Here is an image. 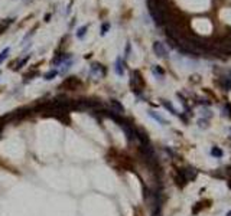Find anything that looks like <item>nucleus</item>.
Listing matches in <instances>:
<instances>
[{
	"instance_id": "obj_1",
	"label": "nucleus",
	"mask_w": 231,
	"mask_h": 216,
	"mask_svg": "<svg viewBox=\"0 0 231 216\" xmlns=\"http://www.w3.org/2000/svg\"><path fill=\"white\" fill-rule=\"evenodd\" d=\"M153 51H155V53H156L159 58H165V56L168 55L166 48H165L163 43H160V42H155V43H153Z\"/></svg>"
},
{
	"instance_id": "obj_2",
	"label": "nucleus",
	"mask_w": 231,
	"mask_h": 216,
	"mask_svg": "<svg viewBox=\"0 0 231 216\" xmlns=\"http://www.w3.org/2000/svg\"><path fill=\"white\" fill-rule=\"evenodd\" d=\"M110 104H111V107H114L116 110H117L119 113H123V107L119 104V101H116V99H111L110 101Z\"/></svg>"
},
{
	"instance_id": "obj_3",
	"label": "nucleus",
	"mask_w": 231,
	"mask_h": 216,
	"mask_svg": "<svg viewBox=\"0 0 231 216\" xmlns=\"http://www.w3.org/2000/svg\"><path fill=\"white\" fill-rule=\"evenodd\" d=\"M10 22H12L10 19H6V20H3L2 23H0V33H3V32H5V29L10 25Z\"/></svg>"
},
{
	"instance_id": "obj_4",
	"label": "nucleus",
	"mask_w": 231,
	"mask_h": 216,
	"mask_svg": "<svg viewBox=\"0 0 231 216\" xmlns=\"http://www.w3.org/2000/svg\"><path fill=\"white\" fill-rule=\"evenodd\" d=\"M116 72H117L119 75H123V68H122V59H117V62H116Z\"/></svg>"
},
{
	"instance_id": "obj_5",
	"label": "nucleus",
	"mask_w": 231,
	"mask_h": 216,
	"mask_svg": "<svg viewBox=\"0 0 231 216\" xmlns=\"http://www.w3.org/2000/svg\"><path fill=\"white\" fill-rule=\"evenodd\" d=\"M87 29H88V26H82V28H79V29H78V32H77V36H78V38H82Z\"/></svg>"
},
{
	"instance_id": "obj_6",
	"label": "nucleus",
	"mask_w": 231,
	"mask_h": 216,
	"mask_svg": "<svg viewBox=\"0 0 231 216\" xmlns=\"http://www.w3.org/2000/svg\"><path fill=\"white\" fill-rule=\"evenodd\" d=\"M55 75H56V71H51V72H48V74L45 75V79H52Z\"/></svg>"
},
{
	"instance_id": "obj_7",
	"label": "nucleus",
	"mask_w": 231,
	"mask_h": 216,
	"mask_svg": "<svg viewBox=\"0 0 231 216\" xmlns=\"http://www.w3.org/2000/svg\"><path fill=\"white\" fill-rule=\"evenodd\" d=\"M214 156H217V157H221L222 156V151L219 150V148H212V151H211Z\"/></svg>"
},
{
	"instance_id": "obj_8",
	"label": "nucleus",
	"mask_w": 231,
	"mask_h": 216,
	"mask_svg": "<svg viewBox=\"0 0 231 216\" xmlns=\"http://www.w3.org/2000/svg\"><path fill=\"white\" fill-rule=\"evenodd\" d=\"M221 84L224 85V88H225V89H231V79H228V81H222Z\"/></svg>"
},
{
	"instance_id": "obj_9",
	"label": "nucleus",
	"mask_w": 231,
	"mask_h": 216,
	"mask_svg": "<svg viewBox=\"0 0 231 216\" xmlns=\"http://www.w3.org/2000/svg\"><path fill=\"white\" fill-rule=\"evenodd\" d=\"M7 53H9V48H7V49H5L2 53H0V62H2V61H3V59L7 56Z\"/></svg>"
},
{
	"instance_id": "obj_10",
	"label": "nucleus",
	"mask_w": 231,
	"mask_h": 216,
	"mask_svg": "<svg viewBox=\"0 0 231 216\" xmlns=\"http://www.w3.org/2000/svg\"><path fill=\"white\" fill-rule=\"evenodd\" d=\"M150 115H152V117H155V118H156L158 121H160V123H166V121H165L163 118H160V117H159V115H156L155 113H150Z\"/></svg>"
},
{
	"instance_id": "obj_11",
	"label": "nucleus",
	"mask_w": 231,
	"mask_h": 216,
	"mask_svg": "<svg viewBox=\"0 0 231 216\" xmlns=\"http://www.w3.org/2000/svg\"><path fill=\"white\" fill-rule=\"evenodd\" d=\"M108 28H110V25H108V23H104V25H103V35L108 30Z\"/></svg>"
},
{
	"instance_id": "obj_12",
	"label": "nucleus",
	"mask_w": 231,
	"mask_h": 216,
	"mask_svg": "<svg viewBox=\"0 0 231 216\" xmlns=\"http://www.w3.org/2000/svg\"><path fill=\"white\" fill-rule=\"evenodd\" d=\"M227 216H231V212H228V215H227Z\"/></svg>"
},
{
	"instance_id": "obj_13",
	"label": "nucleus",
	"mask_w": 231,
	"mask_h": 216,
	"mask_svg": "<svg viewBox=\"0 0 231 216\" xmlns=\"http://www.w3.org/2000/svg\"><path fill=\"white\" fill-rule=\"evenodd\" d=\"M230 75H231V72H230Z\"/></svg>"
}]
</instances>
